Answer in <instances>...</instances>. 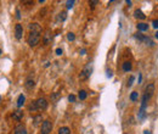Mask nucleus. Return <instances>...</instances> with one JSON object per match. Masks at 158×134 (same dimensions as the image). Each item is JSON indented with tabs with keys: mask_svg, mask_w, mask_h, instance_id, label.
Wrapping results in <instances>:
<instances>
[{
	"mask_svg": "<svg viewBox=\"0 0 158 134\" xmlns=\"http://www.w3.org/2000/svg\"><path fill=\"white\" fill-rule=\"evenodd\" d=\"M15 134H27V129H26V127L23 124H17L15 127Z\"/></svg>",
	"mask_w": 158,
	"mask_h": 134,
	"instance_id": "7",
	"label": "nucleus"
},
{
	"mask_svg": "<svg viewBox=\"0 0 158 134\" xmlns=\"http://www.w3.org/2000/svg\"><path fill=\"white\" fill-rule=\"evenodd\" d=\"M74 0H72V1H67V3H66V4H67V9H72L73 7V5H74Z\"/></svg>",
	"mask_w": 158,
	"mask_h": 134,
	"instance_id": "27",
	"label": "nucleus"
},
{
	"mask_svg": "<svg viewBox=\"0 0 158 134\" xmlns=\"http://www.w3.org/2000/svg\"><path fill=\"white\" fill-rule=\"evenodd\" d=\"M66 18H67V13H66L64 11H62V12L59 13V20L60 21H64Z\"/></svg>",
	"mask_w": 158,
	"mask_h": 134,
	"instance_id": "20",
	"label": "nucleus"
},
{
	"mask_svg": "<svg viewBox=\"0 0 158 134\" xmlns=\"http://www.w3.org/2000/svg\"><path fill=\"white\" fill-rule=\"evenodd\" d=\"M24 101H26V96L23 95V94H21V95L18 96V99H17V107H22L24 105Z\"/></svg>",
	"mask_w": 158,
	"mask_h": 134,
	"instance_id": "13",
	"label": "nucleus"
},
{
	"mask_svg": "<svg viewBox=\"0 0 158 134\" xmlns=\"http://www.w3.org/2000/svg\"><path fill=\"white\" fill-rule=\"evenodd\" d=\"M0 54H1V49H0Z\"/></svg>",
	"mask_w": 158,
	"mask_h": 134,
	"instance_id": "40",
	"label": "nucleus"
},
{
	"mask_svg": "<svg viewBox=\"0 0 158 134\" xmlns=\"http://www.w3.org/2000/svg\"><path fill=\"white\" fill-rule=\"evenodd\" d=\"M51 39H52V35H51V31H50V29H48V31H46V33L44 34V39H43L44 44H45V45H46V44H49V43L51 42Z\"/></svg>",
	"mask_w": 158,
	"mask_h": 134,
	"instance_id": "8",
	"label": "nucleus"
},
{
	"mask_svg": "<svg viewBox=\"0 0 158 134\" xmlns=\"http://www.w3.org/2000/svg\"><path fill=\"white\" fill-rule=\"evenodd\" d=\"M154 37H156V38H157V39H158V31H157V32H156V35H154Z\"/></svg>",
	"mask_w": 158,
	"mask_h": 134,
	"instance_id": "38",
	"label": "nucleus"
},
{
	"mask_svg": "<svg viewBox=\"0 0 158 134\" xmlns=\"http://www.w3.org/2000/svg\"><path fill=\"white\" fill-rule=\"evenodd\" d=\"M153 93H154V84H153V83H150V84L146 87V89H145V93H143L142 99H141V109H142V110L146 109L147 102H148L150 99L152 98Z\"/></svg>",
	"mask_w": 158,
	"mask_h": 134,
	"instance_id": "1",
	"label": "nucleus"
},
{
	"mask_svg": "<svg viewBox=\"0 0 158 134\" xmlns=\"http://www.w3.org/2000/svg\"><path fill=\"white\" fill-rule=\"evenodd\" d=\"M138 98H139V93L133 91V93L130 94V100H131V101H136V100H138Z\"/></svg>",
	"mask_w": 158,
	"mask_h": 134,
	"instance_id": "17",
	"label": "nucleus"
},
{
	"mask_svg": "<svg viewBox=\"0 0 158 134\" xmlns=\"http://www.w3.org/2000/svg\"><path fill=\"white\" fill-rule=\"evenodd\" d=\"M134 79H135V77H134V76H130V78L128 79V83H127V85H128V87H131V85H133Z\"/></svg>",
	"mask_w": 158,
	"mask_h": 134,
	"instance_id": "24",
	"label": "nucleus"
},
{
	"mask_svg": "<svg viewBox=\"0 0 158 134\" xmlns=\"http://www.w3.org/2000/svg\"><path fill=\"white\" fill-rule=\"evenodd\" d=\"M152 26H153V28H158V20H153L152 21Z\"/></svg>",
	"mask_w": 158,
	"mask_h": 134,
	"instance_id": "28",
	"label": "nucleus"
},
{
	"mask_svg": "<svg viewBox=\"0 0 158 134\" xmlns=\"http://www.w3.org/2000/svg\"><path fill=\"white\" fill-rule=\"evenodd\" d=\"M16 17H17L18 20L21 18V15H20V10H18V9H17V11H16Z\"/></svg>",
	"mask_w": 158,
	"mask_h": 134,
	"instance_id": "32",
	"label": "nucleus"
},
{
	"mask_svg": "<svg viewBox=\"0 0 158 134\" xmlns=\"http://www.w3.org/2000/svg\"><path fill=\"white\" fill-rule=\"evenodd\" d=\"M141 79H142V76L140 74V76H139V83H141Z\"/></svg>",
	"mask_w": 158,
	"mask_h": 134,
	"instance_id": "36",
	"label": "nucleus"
},
{
	"mask_svg": "<svg viewBox=\"0 0 158 134\" xmlns=\"http://www.w3.org/2000/svg\"><path fill=\"white\" fill-rule=\"evenodd\" d=\"M22 117H23V112L21 110H17V111H15L14 113H12V118H14L15 121H21Z\"/></svg>",
	"mask_w": 158,
	"mask_h": 134,
	"instance_id": "10",
	"label": "nucleus"
},
{
	"mask_svg": "<svg viewBox=\"0 0 158 134\" xmlns=\"http://www.w3.org/2000/svg\"><path fill=\"white\" fill-rule=\"evenodd\" d=\"M42 119H43V118H42V116H40V115L35 116V117H34V119H33V122H34V126H38L39 123L42 122Z\"/></svg>",
	"mask_w": 158,
	"mask_h": 134,
	"instance_id": "18",
	"label": "nucleus"
},
{
	"mask_svg": "<svg viewBox=\"0 0 158 134\" xmlns=\"http://www.w3.org/2000/svg\"><path fill=\"white\" fill-rule=\"evenodd\" d=\"M138 29H139L140 32H145V31H147V29H148V24H147V23L141 22V23H139V24H138Z\"/></svg>",
	"mask_w": 158,
	"mask_h": 134,
	"instance_id": "11",
	"label": "nucleus"
},
{
	"mask_svg": "<svg viewBox=\"0 0 158 134\" xmlns=\"http://www.w3.org/2000/svg\"><path fill=\"white\" fill-rule=\"evenodd\" d=\"M56 54H57V55H61V54H62V49H56Z\"/></svg>",
	"mask_w": 158,
	"mask_h": 134,
	"instance_id": "33",
	"label": "nucleus"
},
{
	"mask_svg": "<svg viewBox=\"0 0 158 134\" xmlns=\"http://www.w3.org/2000/svg\"><path fill=\"white\" fill-rule=\"evenodd\" d=\"M135 17L136 18H140V20H145L146 18V15H145V13L141 11V10H135Z\"/></svg>",
	"mask_w": 158,
	"mask_h": 134,
	"instance_id": "12",
	"label": "nucleus"
},
{
	"mask_svg": "<svg viewBox=\"0 0 158 134\" xmlns=\"http://www.w3.org/2000/svg\"><path fill=\"white\" fill-rule=\"evenodd\" d=\"M68 100H69L71 102H74V101H75V96H74V95H72V94H71V95L68 96Z\"/></svg>",
	"mask_w": 158,
	"mask_h": 134,
	"instance_id": "30",
	"label": "nucleus"
},
{
	"mask_svg": "<svg viewBox=\"0 0 158 134\" xmlns=\"http://www.w3.org/2000/svg\"><path fill=\"white\" fill-rule=\"evenodd\" d=\"M28 109H29V111H32V112H33V111H38V110H37V105H35V101H33V102H32V104H31V105L28 106Z\"/></svg>",
	"mask_w": 158,
	"mask_h": 134,
	"instance_id": "23",
	"label": "nucleus"
},
{
	"mask_svg": "<svg viewBox=\"0 0 158 134\" xmlns=\"http://www.w3.org/2000/svg\"><path fill=\"white\" fill-rule=\"evenodd\" d=\"M29 29L32 32H39V33H42V27L39 26L38 23H31L29 24Z\"/></svg>",
	"mask_w": 158,
	"mask_h": 134,
	"instance_id": "9",
	"label": "nucleus"
},
{
	"mask_svg": "<svg viewBox=\"0 0 158 134\" xmlns=\"http://www.w3.org/2000/svg\"><path fill=\"white\" fill-rule=\"evenodd\" d=\"M59 98H60V93H54V94H52V95H51V100H52V102H54V104H56Z\"/></svg>",
	"mask_w": 158,
	"mask_h": 134,
	"instance_id": "19",
	"label": "nucleus"
},
{
	"mask_svg": "<svg viewBox=\"0 0 158 134\" xmlns=\"http://www.w3.org/2000/svg\"><path fill=\"white\" fill-rule=\"evenodd\" d=\"M130 70H131V62L130 61H125L123 63V71L124 72H129Z\"/></svg>",
	"mask_w": 158,
	"mask_h": 134,
	"instance_id": "14",
	"label": "nucleus"
},
{
	"mask_svg": "<svg viewBox=\"0 0 158 134\" xmlns=\"http://www.w3.org/2000/svg\"><path fill=\"white\" fill-rule=\"evenodd\" d=\"M59 134H71V129L68 127H61L59 129Z\"/></svg>",
	"mask_w": 158,
	"mask_h": 134,
	"instance_id": "15",
	"label": "nucleus"
},
{
	"mask_svg": "<svg viewBox=\"0 0 158 134\" xmlns=\"http://www.w3.org/2000/svg\"><path fill=\"white\" fill-rule=\"evenodd\" d=\"M91 72H93V67L88 65L85 68L80 72V74H79V79H80V80H86L91 76Z\"/></svg>",
	"mask_w": 158,
	"mask_h": 134,
	"instance_id": "3",
	"label": "nucleus"
},
{
	"mask_svg": "<svg viewBox=\"0 0 158 134\" xmlns=\"http://www.w3.org/2000/svg\"><path fill=\"white\" fill-rule=\"evenodd\" d=\"M127 4L130 6V5H131V1H130V0H127Z\"/></svg>",
	"mask_w": 158,
	"mask_h": 134,
	"instance_id": "37",
	"label": "nucleus"
},
{
	"mask_svg": "<svg viewBox=\"0 0 158 134\" xmlns=\"http://www.w3.org/2000/svg\"><path fill=\"white\" fill-rule=\"evenodd\" d=\"M79 99H80V100H85L86 99V96H88V94H86V91L85 90H80V91H79Z\"/></svg>",
	"mask_w": 158,
	"mask_h": 134,
	"instance_id": "16",
	"label": "nucleus"
},
{
	"mask_svg": "<svg viewBox=\"0 0 158 134\" xmlns=\"http://www.w3.org/2000/svg\"><path fill=\"white\" fill-rule=\"evenodd\" d=\"M97 3H99V1H97V0H93V1H90L89 4L91 5V9H94V7H95V5H96Z\"/></svg>",
	"mask_w": 158,
	"mask_h": 134,
	"instance_id": "29",
	"label": "nucleus"
},
{
	"mask_svg": "<svg viewBox=\"0 0 158 134\" xmlns=\"http://www.w3.org/2000/svg\"><path fill=\"white\" fill-rule=\"evenodd\" d=\"M112 76H113V74H112V71H111V70H107V77L111 78Z\"/></svg>",
	"mask_w": 158,
	"mask_h": 134,
	"instance_id": "31",
	"label": "nucleus"
},
{
	"mask_svg": "<svg viewBox=\"0 0 158 134\" xmlns=\"http://www.w3.org/2000/svg\"><path fill=\"white\" fill-rule=\"evenodd\" d=\"M135 38H136V39H139V40H141V42H143L145 38H146V37L142 35V34H140V33H138V34H135Z\"/></svg>",
	"mask_w": 158,
	"mask_h": 134,
	"instance_id": "26",
	"label": "nucleus"
},
{
	"mask_svg": "<svg viewBox=\"0 0 158 134\" xmlns=\"http://www.w3.org/2000/svg\"><path fill=\"white\" fill-rule=\"evenodd\" d=\"M22 35H23V27H22V24L17 23L15 26V37H16V39L20 40L22 38Z\"/></svg>",
	"mask_w": 158,
	"mask_h": 134,
	"instance_id": "6",
	"label": "nucleus"
},
{
	"mask_svg": "<svg viewBox=\"0 0 158 134\" xmlns=\"http://www.w3.org/2000/svg\"><path fill=\"white\" fill-rule=\"evenodd\" d=\"M40 42V33L39 32H29V35H28V44L29 46H35L37 44H39Z\"/></svg>",
	"mask_w": 158,
	"mask_h": 134,
	"instance_id": "2",
	"label": "nucleus"
},
{
	"mask_svg": "<svg viewBox=\"0 0 158 134\" xmlns=\"http://www.w3.org/2000/svg\"><path fill=\"white\" fill-rule=\"evenodd\" d=\"M85 52H86V49H82V50H80V54H82V55H85Z\"/></svg>",
	"mask_w": 158,
	"mask_h": 134,
	"instance_id": "34",
	"label": "nucleus"
},
{
	"mask_svg": "<svg viewBox=\"0 0 158 134\" xmlns=\"http://www.w3.org/2000/svg\"><path fill=\"white\" fill-rule=\"evenodd\" d=\"M143 134H151V130H148V129H146V130H145V133Z\"/></svg>",
	"mask_w": 158,
	"mask_h": 134,
	"instance_id": "35",
	"label": "nucleus"
},
{
	"mask_svg": "<svg viewBox=\"0 0 158 134\" xmlns=\"http://www.w3.org/2000/svg\"><path fill=\"white\" fill-rule=\"evenodd\" d=\"M52 130V123L51 121L45 119L44 122L42 123V134H50Z\"/></svg>",
	"mask_w": 158,
	"mask_h": 134,
	"instance_id": "4",
	"label": "nucleus"
},
{
	"mask_svg": "<svg viewBox=\"0 0 158 134\" xmlns=\"http://www.w3.org/2000/svg\"><path fill=\"white\" fill-rule=\"evenodd\" d=\"M143 42H145V43H146L147 45H150V46H153V45H154V43H153V40H152L151 38H148V37H146V38H145V40H143Z\"/></svg>",
	"mask_w": 158,
	"mask_h": 134,
	"instance_id": "21",
	"label": "nucleus"
},
{
	"mask_svg": "<svg viewBox=\"0 0 158 134\" xmlns=\"http://www.w3.org/2000/svg\"><path fill=\"white\" fill-rule=\"evenodd\" d=\"M67 39H68V40H71V42H73V40L75 39V37H74V33L69 32V33L67 34Z\"/></svg>",
	"mask_w": 158,
	"mask_h": 134,
	"instance_id": "25",
	"label": "nucleus"
},
{
	"mask_svg": "<svg viewBox=\"0 0 158 134\" xmlns=\"http://www.w3.org/2000/svg\"><path fill=\"white\" fill-rule=\"evenodd\" d=\"M0 102H1V95H0Z\"/></svg>",
	"mask_w": 158,
	"mask_h": 134,
	"instance_id": "39",
	"label": "nucleus"
},
{
	"mask_svg": "<svg viewBox=\"0 0 158 134\" xmlns=\"http://www.w3.org/2000/svg\"><path fill=\"white\" fill-rule=\"evenodd\" d=\"M35 105H37V110L38 111H44V110H46V107H48V101L44 98H39L38 100H35Z\"/></svg>",
	"mask_w": 158,
	"mask_h": 134,
	"instance_id": "5",
	"label": "nucleus"
},
{
	"mask_svg": "<svg viewBox=\"0 0 158 134\" xmlns=\"http://www.w3.org/2000/svg\"><path fill=\"white\" fill-rule=\"evenodd\" d=\"M26 87H27L28 89L33 88V87H34V80H33V79H32V80H31V79H28V80H27V83H26Z\"/></svg>",
	"mask_w": 158,
	"mask_h": 134,
	"instance_id": "22",
	"label": "nucleus"
}]
</instances>
